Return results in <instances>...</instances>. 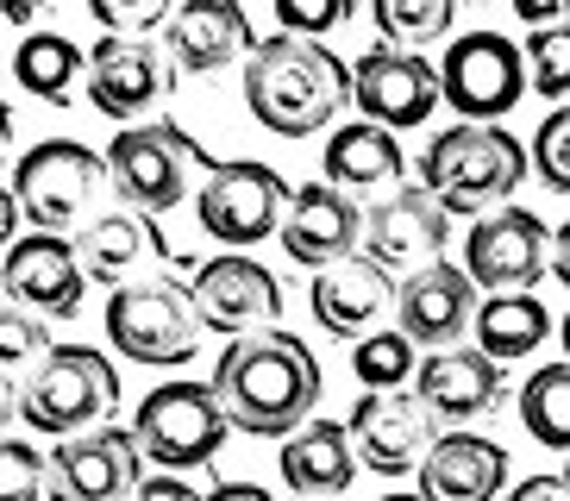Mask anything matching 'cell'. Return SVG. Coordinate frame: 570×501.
I'll return each mask as SVG.
<instances>
[{"instance_id":"1","label":"cell","mask_w":570,"mask_h":501,"mask_svg":"<svg viewBox=\"0 0 570 501\" xmlns=\"http://www.w3.org/2000/svg\"><path fill=\"white\" fill-rule=\"evenodd\" d=\"M214 395L238 433L252 439H295L320 407V357L307 338L269 326V333L233 338L219 351Z\"/></svg>"},{"instance_id":"2","label":"cell","mask_w":570,"mask_h":501,"mask_svg":"<svg viewBox=\"0 0 570 501\" xmlns=\"http://www.w3.org/2000/svg\"><path fill=\"white\" fill-rule=\"evenodd\" d=\"M245 107L276 138H314L352 107V69L326 45L269 32L245 57Z\"/></svg>"},{"instance_id":"3","label":"cell","mask_w":570,"mask_h":501,"mask_svg":"<svg viewBox=\"0 0 570 501\" xmlns=\"http://www.w3.org/2000/svg\"><path fill=\"white\" fill-rule=\"evenodd\" d=\"M533 157L520 150V138L508 126H445L420 157V188L445 207V214H495L520 183H527Z\"/></svg>"},{"instance_id":"4","label":"cell","mask_w":570,"mask_h":501,"mask_svg":"<svg viewBox=\"0 0 570 501\" xmlns=\"http://www.w3.org/2000/svg\"><path fill=\"white\" fill-rule=\"evenodd\" d=\"M114 407H119V370L88 345H57L19 383V420L45 439L95 433V426H107Z\"/></svg>"},{"instance_id":"5","label":"cell","mask_w":570,"mask_h":501,"mask_svg":"<svg viewBox=\"0 0 570 501\" xmlns=\"http://www.w3.org/2000/svg\"><path fill=\"white\" fill-rule=\"evenodd\" d=\"M207 150L176 126V119H145V126H119L107 145V176L138 214H169L183 207L188 188L207 183Z\"/></svg>"},{"instance_id":"6","label":"cell","mask_w":570,"mask_h":501,"mask_svg":"<svg viewBox=\"0 0 570 501\" xmlns=\"http://www.w3.org/2000/svg\"><path fill=\"white\" fill-rule=\"evenodd\" d=\"M202 307L176 276H151V283L114 288L107 301V338L114 351H126L132 364L151 370H183L195 351H202Z\"/></svg>"},{"instance_id":"7","label":"cell","mask_w":570,"mask_h":501,"mask_svg":"<svg viewBox=\"0 0 570 501\" xmlns=\"http://www.w3.org/2000/svg\"><path fill=\"white\" fill-rule=\"evenodd\" d=\"M132 433L151 464H164L169 477H188V470H207L219 458L233 420L219 407L214 383H157L151 395L138 401Z\"/></svg>"},{"instance_id":"8","label":"cell","mask_w":570,"mask_h":501,"mask_svg":"<svg viewBox=\"0 0 570 501\" xmlns=\"http://www.w3.org/2000/svg\"><path fill=\"white\" fill-rule=\"evenodd\" d=\"M114 183L107 176V157L88 150L82 138H45L19 157L13 169V200L19 214L32 219L38 233H57L63 238L69 226H82L88 207L101 200V188Z\"/></svg>"},{"instance_id":"9","label":"cell","mask_w":570,"mask_h":501,"mask_svg":"<svg viewBox=\"0 0 570 501\" xmlns=\"http://www.w3.org/2000/svg\"><path fill=\"white\" fill-rule=\"evenodd\" d=\"M288 183L257 157H226V164L207 169V183L195 188V214H202V233L226 250H252L264 238L283 233L288 219Z\"/></svg>"},{"instance_id":"10","label":"cell","mask_w":570,"mask_h":501,"mask_svg":"<svg viewBox=\"0 0 570 501\" xmlns=\"http://www.w3.org/2000/svg\"><path fill=\"white\" fill-rule=\"evenodd\" d=\"M439 95L464 126H502L527 95V57L502 32H464L439 63Z\"/></svg>"},{"instance_id":"11","label":"cell","mask_w":570,"mask_h":501,"mask_svg":"<svg viewBox=\"0 0 570 501\" xmlns=\"http://www.w3.org/2000/svg\"><path fill=\"white\" fill-rule=\"evenodd\" d=\"M176 76L183 69L169 63L157 38H101L88 50V107L114 126H145V114L176 95Z\"/></svg>"},{"instance_id":"12","label":"cell","mask_w":570,"mask_h":501,"mask_svg":"<svg viewBox=\"0 0 570 501\" xmlns=\"http://www.w3.org/2000/svg\"><path fill=\"white\" fill-rule=\"evenodd\" d=\"M464 276L489 295H533L539 276H552V226L533 207H495L470 226Z\"/></svg>"},{"instance_id":"13","label":"cell","mask_w":570,"mask_h":501,"mask_svg":"<svg viewBox=\"0 0 570 501\" xmlns=\"http://www.w3.org/2000/svg\"><path fill=\"white\" fill-rule=\"evenodd\" d=\"M188 295L202 307V326L219 338H252L283 320V283L257 257H245V250L202 257L195 276H188Z\"/></svg>"},{"instance_id":"14","label":"cell","mask_w":570,"mask_h":501,"mask_svg":"<svg viewBox=\"0 0 570 501\" xmlns=\"http://www.w3.org/2000/svg\"><path fill=\"white\" fill-rule=\"evenodd\" d=\"M445 233H452V214L420 183H402L389 200H376L364 214V257L383 264L395 283H407L420 269L445 264Z\"/></svg>"},{"instance_id":"15","label":"cell","mask_w":570,"mask_h":501,"mask_svg":"<svg viewBox=\"0 0 570 501\" xmlns=\"http://www.w3.org/2000/svg\"><path fill=\"white\" fill-rule=\"evenodd\" d=\"M352 107L370 119V126H383V132H414L426 119L445 107L439 95V69L414 50H364L352 63Z\"/></svg>"},{"instance_id":"16","label":"cell","mask_w":570,"mask_h":501,"mask_svg":"<svg viewBox=\"0 0 570 501\" xmlns=\"http://www.w3.org/2000/svg\"><path fill=\"white\" fill-rule=\"evenodd\" d=\"M145 483V451L132 426H95V433L57 439L51 451V501H126Z\"/></svg>"},{"instance_id":"17","label":"cell","mask_w":570,"mask_h":501,"mask_svg":"<svg viewBox=\"0 0 570 501\" xmlns=\"http://www.w3.org/2000/svg\"><path fill=\"white\" fill-rule=\"evenodd\" d=\"M69 245L82 257L88 283H107V288H132V283H151V276H169V269H176L169 238L157 233V219L138 214V207H114V214L88 219Z\"/></svg>"},{"instance_id":"18","label":"cell","mask_w":570,"mask_h":501,"mask_svg":"<svg viewBox=\"0 0 570 501\" xmlns=\"http://www.w3.org/2000/svg\"><path fill=\"white\" fill-rule=\"evenodd\" d=\"M357 451V470H376V477H407V470L426 464L433 451V414L420 407V395L407 389H389V395H364L345 420Z\"/></svg>"},{"instance_id":"19","label":"cell","mask_w":570,"mask_h":501,"mask_svg":"<svg viewBox=\"0 0 570 501\" xmlns=\"http://www.w3.org/2000/svg\"><path fill=\"white\" fill-rule=\"evenodd\" d=\"M395 295H402V283L383 264H370L364 250L314 269V283H307V307H314L320 333L352 338V345L370 333H383V320L395 314Z\"/></svg>"},{"instance_id":"20","label":"cell","mask_w":570,"mask_h":501,"mask_svg":"<svg viewBox=\"0 0 570 501\" xmlns=\"http://www.w3.org/2000/svg\"><path fill=\"white\" fill-rule=\"evenodd\" d=\"M0 288L38 320H76L88 301V269H82V257H76L69 238L32 233L0 257Z\"/></svg>"},{"instance_id":"21","label":"cell","mask_w":570,"mask_h":501,"mask_svg":"<svg viewBox=\"0 0 570 501\" xmlns=\"http://www.w3.org/2000/svg\"><path fill=\"white\" fill-rule=\"evenodd\" d=\"M283 250H288V264H302V269H326L338 264V257H352L357 245H364V207H357L345 188L333 183H307L295 188V200H288V219H283Z\"/></svg>"},{"instance_id":"22","label":"cell","mask_w":570,"mask_h":501,"mask_svg":"<svg viewBox=\"0 0 570 501\" xmlns=\"http://www.w3.org/2000/svg\"><path fill=\"white\" fill-rule=\"evenodd\" d=\"M164 50L183 76H219L238 57H252L257 38L238 0H183L164 26Z\"/></svg>"},{"instance_id":"23","label":"cell","mask_w":570,"mask_h":501,"mask_svg":"<svg viewBox=\"0 0 570 501\" xmlns=\"http://www.w3.org/2000/svg\"><path fill=\"white\" fill-rule=\"evenodd\" d=\"M420 407L433 420H483L508 401V376L502 364H489L483 351L470 345H445V351H426L420 357Z\"/></svg>"},{"instance_id":"24","label":"cell","mask_w":570,"mask_h":501,"mask_svg":"<svg viewBox=\"0 0 570 501\" xmlns=\"http://www.w3.org/2000/svg\"><path fill=\"white\" fill-rule=\"evenodd\" d=\"M470 276L464 264H433L420 269V276H407L402 295H395V320H402V333L414 338L420 351H445L464 338V326L476 320V295H470Z\"/></svg>"},{"instance_id":"25","label":"cell","mask_w":570,"mask_h":501,"mask_svg":"<svg viewBox=\"0 0 570 501\" xmlns=\"http://www.w3.org/2000/svg\"><path fill=\"white\" fill-rule=\"evenodd\" d=\"M420 495L426 501H502L508 495V451L483 433H439L426 464H420Z\"/></svg>"},{"instance_id":"26","label":"cell","mask_w":570,"mask_h":501,"mask_svg":"<svg viewBox=\"0 0 570 501\" xmlns=\"http://www.w3.org/2000/svg\"><path fill=\"white\" fill-rule=\"evenodd\" d=\"M276 464H283V483L295 501H333L352 489L357 477V451H352V433L338 426V420H307L295 439H283L276 451Z\"/></svg>"},{"instance_id":"27","label":"cell","mask_w":570,"mask_h":501,"mask_svg":"<svg viewBox=\"0 0 570 501\" xmlns=\"http://www.w3.org/2000/svg\"><path fill=\"white\" fill-rule=\"evenodd\" d=\"M320 183L345 188V195H370V188H389L402 183V138L383 132V126H370V119H352V126H333V138H326V157H320Z\"/></svg>"},{"instance_id":"28","label":"cell","mask_w":570,"mask_h":501,"mask_svg":"<svg viewBox=\"0 0 570 501\" xmlns=\"http://www.w3.org/2000/svg\"><path fill=\"white\" fill-rule=\"evenodd\" d=\"M470 333H476V351L489 364H514V357H527V351H539L552 338V314H546L539 295H489L476 301Z\"/></svg>"},{"instance_id":"29","label":"cell","mask_w":570,"mask_h":501,"mask_svg":"<svg viewBox=\"0 0 570 501\" xmlns=\"http://www.w3.org/2000/svg\"><path fill=\"white\" fill-rule=\"evenodd\" d=\"M88 76V50L76 45V38L63 32H32L19 38V57H13V82L26 88L32 100H51V107H63L69 88Z\"/></svg>"},{"instance_id":"30","label":"cell","mask_w":570,"mask_h":501,"mask_svg":"<svg viewBox=\"0 0 570 501\" xmlns=\"http://www.w3.org/2000/svg\"><path fill=\"white\" fill-rule=\"evenodd\" d=\"M520 426L546 451H570V364H546L520 383Z\"/></svg>"},{"instance_id":"31","label":"cell","mask_w":570,"mask_h":501,"mask_svg":"<svg viewBox=\"0 0 570 501\" xmlns=\"http://www.w3.org/2000/svg\"><path fill=\"white\" fill-rule=\"evenodd\" d=\"M370 26H376V45L389 50H426L458 26V7L452 0H376L370 7Z\"/></svg>"},{"instance_id":"32","label":"cell","mask_w":570,"mask_h":501,"mask_svg":"<svg viewBox=\"0 0 570 501\" xmlns=\"http://www.w3.org/2000/svg\"><path fill=\"white\" fill-rule=\"evenodd\" d=\"M420 364V345L395 326V333H370L357 338L352 351V370H357V383H364V395H389V389H402L407 376H414Z\"/></svg>"},{"instance_id":"33","label":"cell","mask_w":570,"mask_h":501,"mask_svg":"<svg viewBox=\"0 0 570 501\" xmlns=\"http://www.w3.org/2000/svg\"><path fill=\"white\" fill-rule=\"evenodd\" d=\"M51 320L26 314V307H0V376H32L51 357Z\"/></svg>"},{"instance_id":"34","label":"cell","mask_w":570,"mask_h":501,"mask_svg":"<svg viewBox=\"0 0 570 501\" xmlns=\"http://www.w3.org/2000/svg\"><path fill=\"white\" fill-rule=\"evenodd\" d=\"M527 88L539 100H564L570 107V19L527 38Z\"/></svg>"},{"instance_id":"35","label":"cell","mask_w":570,"mask_h":501,"mask_svg":"<svg viewBox=\"0 0 570 501\" xmlns=\"http://www.w3.org/2000/svg\"><path fill=\"white\" fill-rule=\"evenodd\" d=\"M51 489V458L19 433H0V501H45Z\"/></svg>"},{"instance_id":"36","label":"cell","mask_w":570,"mask_h":501,"mask_svg":"<svg viewBox=\"0 0 570 501\" xmlns=\"http://www.w3.org/2000/svg\"><path fill=\"white\" fill-rule=\"evenodd\" d=\"M527 157H533V176L552 195H570V107H552V114L539 119Z\"/></svg>"},{"instance_id":"37","label":"cell","mask_w":570,"mask_h":501,"mask_svg":"<svg viewBox=\"0 0 570 501\" xmlns=\"http://www.w3.org/2000/svg\"><path fill=\"white\" fill-rule=\"evenodd\" d=\"M276 32L288 38H307V45H320L326 32H338V26H352L357 7L352 0H276Z\"/></svg>"},{"instance_id":"38","label":"cell","mask_w":570,"mask_h":501,"mask_svg":"<svg viewBox=\"0 0 570 501\" xmlns=\"http://www.w3.org/2000/svg\"><path fill=\"white\" fill-rule=\"evenodd\" d=\"M88 13L101 19V38H151L169 26V0H88Z\"/></svg>"},{"instance_id":"39","label":"cell","mask_w":570,"mask_h":501,"mask_svg":"<svg viewBox=\"0 0 570 501\" xmlns=\"http://www.w3.org/2000/svg\"><path fill=\"white\" fill-rule=\"evenodd\" d=\"M132 501H207V495L188 483V477H169V470H157V477H145V483H138Z\"/></svg>"},{"instance_id":"40","label":"cell","mask_w":570,"mask_h":501,"mask_svg":"<svg viewBox=\"0 0 570 501\" xmlns=\"http://www.w3.org/2000/svg\"><path fill=\"white\" fill-rule=\"evenodd\" d=\"M502 501H570V489H564V477H520Z\"/></svg>"},{"instance_id":"41","label":"cell","mask_w":570,"mask_h":501,"mask_svg":"<svg viewBox=\"0 0 570 501\" xmlns=\"http://www.w3.org/2000/svg\"><path fill=\"white\" fill-rule=\"evenodd\" d=\"M514 13H520V26L546 32V26H564L570 7H564V0H514Z\"/></svg>"},{"instance_id":"42","label":"cell","mask_w":570,"mask_h":501,"mask_svg":"<svg viewBox=\"0 0 570 501\" xmlns=\"http://www.w3.org/2000/svg\"><path fill=\"white\" fill-rule=\"evenodd\" d=\"M19 245V200L13 188H0V250H13Z\"/></svg>"},{"instance_id":"43","label":"cell","mask_w":570,"mask_h":501,"mask_svg":"<svg viewBox=\"0 0 570 501\" xmlns=\"http://www.w3.org/2000/svg\"><path fill=\"white\" fill-rule=\"evenodd\" d=\"M552 276L570 288V219H564V226H552Z\"/></svg>"},{"instance_id":"44","label":"cell","mask_w":570,"mask_h":501,"mask_svg":"<svg viewBox=\"0 0 570 501\" xmlns=\"http://www.w3.org/2000/svg\"><path fill=\"white\" fill-rule=\"evenodd\" d=\"M207 501H269V489H257V483H214Z\"/></svg>"},{"instance_id":"45","label":"cell","mask_w":570,"mask_h":501,"mask_svg":"<svg viewBox=\"0 0 570 501\" xmlns=\"http://www.w3.org/2000/svg\"><path fill=\"white\" fill-rule=\"evenodd\" d=\"M0 19H7V26H32L38 0H0Z\"/></svg>"},{"instance_id":"46","label":"cell","mask_w":570,"mask_h":501,"mask_svg":"<svg viewBox=\"0 0 570 501\" xmlns=\"http://www.w3.org/2000/svg\"><path fill=\"white\" fill-rule=\"evenodd\" d=\"M7 157H13V107L0 100V164H7Z\"/></svg>"},{"instance_id":"47","label":"cell","mask_w":570,"mask_h":501,"mask_svg":"<svg viewBox=\"0 0 570 501\" xmlns=\"http://www.w3.org/2000/svg\"><path fill=\"white\" fill-rule=\"evenodd\" d=\"M7 414H13V395H7V383H0V426H7Z\"/></svg>"},{"instance_id":"48","label":"cell","mask_w":570,"mask_h":501,"mask_svg":"<svg viewBox=\"0 0 570 501\" xmlns=\"http://www.w3.org/2000/svg\"><path fill=\"white\" fill-rule=\"evenodd\" d=\"M558 345H564V364H570V314H564V326H558Z\"/></svg>"},{"instance_id":"49","label":"cell","mask_w":570,"mask_h":501,"mask_svg":"<svg viewBox=\"0 0 570 501\" xmlns=\"http://www.w3.org/2000/svg\"><path fill=\"white\" fill-rule=\"evenodd\" d=\"M383 501H426V495H407V489H395V495H383Z\"/></svg>"},{"instance_id":"50","label":"cell","mask_w":570,"mask_h":501,"mask_svg":"<svg viewBox=\"0 0 570 501\" xmlns=\"http://www.w3.org/2000/svg\"><path fill=\"white\" fill-rule=\"evenodd\" d=\"M564 489H570V464H564Z\"/></svg>"},{"instance_id":"51","label":"cell","mask_w":570,"mask_h":501,"mask_svg":"<svg viewBox=\"0 0 570 501\" xmlns=\"http://www.w3.org/2000/svg\"><path fill=\"white\" fill-rule=\"evenodd\" d=\"M0 69H7V57H0Z\"/></svg>"}]
</instances>
